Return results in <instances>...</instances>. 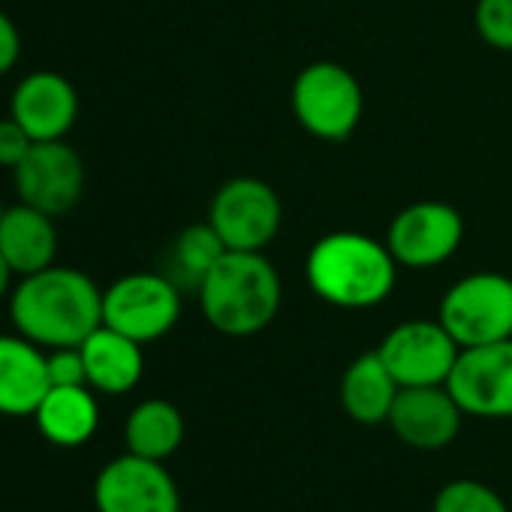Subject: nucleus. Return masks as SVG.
I'll use <instances>...</instances> for the list:
<instances>
[{"label":"nucleus","mask_w":512,"mask_h":512,"mask_svg":"<svg viewBox=\"0 0 512 512\" xmlns=\"http://www.w3.org/2000/svg\"><path fill=\"white\" fill-rule=\"evenodd\" d=\"M290 103L296 121L323 142H344L353 136L365 112L359 79L335 61L308 64L293 82Z\"/></svg>","instance_id":"nucleus-4"},{"label":"nucleus","mask_w":512,"mask_h":512,"mask_svg":"<svg viewBox=\"0 0 512 512\" xmlns=\"http://www.w3.org/2000/svg\"><path fill=\"white\" fill-rule=\"evenodd\" d=\"M10 320L19 335L43 350L82 347L103 326V290L79 269L49 266L16 284Z\"/></svg>","instance_id":"nucleus-1"},{"label":"nucleus","mask_w":512,"mask_h":512,"mask_svg":"<svg viewBox=\"0 0 512 512\" xmlns=\"http://www.w3.org/2000/svg\"><path fill=\"white\" fill-rule=\"evenodd\" d=\"M437 320L464 347H482L512 338V278L500 272H473L455 281L440 299Z\"/></svg>","instance_id":"nucleus-5"},{"label":"nucleus","mask_w":512,"mask_h":512,"mask_svg":"<svg viewBox=\"0 0 512 512\" xmlns=\"http://www.w3.org/2000/svg\"><path fill=\"white\" fill-rule=\"evenodd\" d=\"M4 208H7V205H4V202H0V217H4Z\"/></svg>","instance_id":"nucleus-28"},{"label":"nucleus","mask_w":512,"mask_h":512,"mask_svg":"<svg viewBox=\"0 0 512 512\" xmlns=\"http://www.w3.org/2000/svg\"><path fill=\"white\" fill-rule=\"evenodd\" d=\"M181 440H184V416L172 401L148 398L130 410L124 425L127 452L151 461H166L169 455L178 452Z\"/></svg>","instance_id":"nucleus-20"},{"label":"nucleus","mask_w":512,"mask_h":512,"mask_svg":"<svg viewBox=\"0 0 512 512\" xmlns=\"http://www.w3.org/2000/svg\"><path fill=\"white\" fill-rule=\"evenodd\" d=\"M226 253V244L223 238L214 232V226L205 220V223H193L187 226L175 244H172V272L169 278L181 287H190V290H199V284L205 281V275L214 269V263Z\"/></svg>","instance_id":"nucleus-21"},{"label":"nucleus","mask_w":512,"mask_h":512,"mask_svg":"<svg viewBox=\"0 0 512 512\" xmlns=\"http://www.w3.org/2000/svg\"><path fill=\"white\" fill-rule=\"evenodd\" d=\"M476 34L497 52H512V0H476Z\"/></svg>","instance_id":"nucleus-23"},{"label":"nucleus","mask_w":512,"mask_h":512,"mask_svg":"<svg viewBox=\"0 0 512 512\" xmlns=\"http://www.w3.org/2000/svg\"><path fill=\"white\" fill-rule=\"evenodd\" d=\"M398 386H446L461 347L440 320H407L377 347Z\"/></svg>","instance_id":"nucleus-9"},{"label":"nucleus","mask_w":512,"mask_h":512,"mask_svg":"<svg viewBox=\"0 0 512 512\" xmlns=\"http://www.w3.org/2000/svg\"><path fill=\"white\" fill-rule=\"evenodd\" d=\"M401 386L389 374L377 350L356 356L341 377V407L359 425H380L389 419Z\"/></svg>","instance_id":"nucleus-18"},{"label":"nucleus","mask_w":512,"mask_h":512,"mask_svg":"<svg viewBox=\"0 0 512 512\" xmlns=\"http://www.w3.org/2000/svg\"><path fill=\"white\" fill-rule=\"evenodd\" d=\"M305 278L317 299L344 311L383 305L398 281V263L386 241L365 232H329L308 250Z\"/></svg>","instance_id":"nucleus-2"},{"label":"nucleus","mask_w":512,"mask_h":512,"mask_svg":"<svg viewBox=\"0 0 512 512\" xmlns=\"http://www.w3.org/2000/svg\"><path fill=\"white\" fill-rule=\"evenodd\" d=\"M464 241L461 214L437 199H422L401 208L389 229L386 247L392 250L395 263L404 269H434L452 260Z\"/></svg>","instance_id":"nucleus-8"},{"label":"nucleus","mask_w":512,"mask_h":512,"mask_svg":"<svg viewBox=\"0 0 512 512\" xmlns=\"http://www.w3.org/2000/svg\"><path fill=\"white\" fill-rule=\"evenodd\" d=\"M22 55V34L16 28V22L0 10V76H7Z\"/></svg>","instance_id":"nucleus-26"},{"label":"nucleus","mask_w":512,"mask_h":512,"mask_svg":"<svg viewBox=\"0 0 512 512\" xmlns=\"http://www.w3.org/2000/svg\"><path fill=\"white\" fill-rule=\"evenodd\" d=\"M34 419L52 446L76 449L94 437L100 425V407L91 386H52Z\"/></svg>","instance_id":"nucleus-19"},{"label":"nucleus","mask_w":512,"mask_h":512,"mask_svg":"<svg viewBox=\"0 0 512 512\" xmlns=\"http://www.w3.org/2000/svg\"><path fill=\"white\" fill-rule=\"evenodd\" d=\"M19 202H28L52 217L67 214L85 193V163L64 139L34 142L28 157L13 169Z\"/></svg>","instance_id":"nucleus-12"},{"label":"nucleus","mask_w":512,"mask_h":512,"mask_svg":"<svg viewBox=\"0 0 512 512\" xmlns=\"http://www.w3.org/2000/svg\"><path fill=\"white\" fill-rule=\"evenodd\" d=\"M52 389L40 344L25 335H0V416H34Z\"/></svg>","instance_id":"nucleus-15"},{"label":"nucleus","mask_w":512,"mask_h":512,"mask_svg":"<svg viewBox=\"0 0 512 512\" xmlns=\"http://www.w3.org/2000/svg\"><path fill=\"white\" fill-rule=\"evenodd\" d=\"M446 389L467 416H512V338L482 347H464L455 359Z\"/></svg>","instance_id":"nucleus-10"},{"label":"nucleus","mask_w":512,"mask_h":512,"mask_svg":"<svg viewBox=\"0 0 512 512\" xmlns=\"http://www.w3.org/2000/svg\"><path fill=\"white\" fill-rule=\"evenodd\" d=\"M13 278H16V272L10 269V263L4 260V253H0V299H4L7 293H13L10 287H13Z\"/></svg>","instance_id":"nucleus-27"},{"label":"nucleus","mask_w":512,"mask_h":512,"mask_svg":"<svg viewBox=\"0 0 512 512\" xmlns=\"http://www.w3.org/2000/svg\"><path fill=\"white\" fill-rule=\"evenodd\" d=\"M10 115L34 142L67 139L79 118V94L67 76L55 70H37L16 85L10 97Z\"/></svg>","instance_id":"nucleus-14"},{"label":"nucleus","mask_w":512,"mask_h":512,"mask_svg":"<svg viewBox=\"0 0 512 512\" xmlns=\"http://www.w3.org/2000/svg\"><path fill=\"white\" fill-rule=\"evenodd\" d=\"M31 148H34V139L13 115L0 118V166L16 169L28 157Z\"/></svg>","instance_id":"nucleus-25"},{"label":"nucleus","mask_w":512,"mask_h":512,"mask_svg":"<svg viewBox=\"0 0 512 512\" xmlns=\"http://www.w3.org/2000/svg\"><path fill=\"white\" fill-rule=\"evenodd\" d=\"M281 220V196L272 184L253 175L229 178L208 205V223L223 238L226 250H266L275 241Z\"/></svg>","instance_id":"nucleus-7"},{"label":"nucleus","mask_w":512,"mask_h":512,"mask_svg":"<svg viewBox=\"0 0 512 512\" xmlns=\"http://www.w3.org/2000/svg\"><path fill=\"white\" fill-rule=\"evenodd\" d=\"M434 512H506V503L485 482L455 479L437 491Z\"/></svg>","instance_id":"nucleus-22"},{"label":"nucleus","mask_w":512,"mask_h":512,"mask_svg":"<svg viewBox=\"0 0 512 512\" xmlns=\"http://www.w3.org/2000/svg\"><path fill=\"white\" fill-rule=\"evenodd\" d=\"M97 512H181V494L163 461L133 452L112 458L94 482Z\"/></svg>","instance_id":"nucleus-11"},{"label":"nucleus","mask_w":512,"mask_h":512,"mask_svg":"<svg viewBox=\"0 0 512 512\" xmlns=\"http://www.w3.org/2000/svg\"><path fill=\"white\" fill-rule=\"evenodd\" d=\"M461 416L464 410L446 386H404L386 422L401 443L437 452L458 437Z\"/></svg>","instance_id":"nucleus-13"},{"label":"nucleus","mask_w":512,"mask_h":512,"mask_svg":"<svg viewBox=\"0 0 512 512\" xmlns=\"http://www.w3.org/2000/svg\"><path fill=\"white\" fill-rule=\"evenodd\" d=\"M181 317V290L169 275L133 272L103 290V326L139 341H160Z\"/></svg>","instance_id":"nucleus-6"},{"label":"nucleus","mask_w":512,"mask_h":512,"mask_svg":"<svg viewBox=\"0 0 512 512\" xmlns=\"http://www.w3.org/2000/svg\"><path fill=\"white\" fill-rule=\"evenodd\" d=\"M0 253H4L16 278H28L55 266L58 229L52 223V214L28 202L4 208V217H0Z\"/></svg>","instance_id":"nucleus-16"},{"label":"nucleus","mask_w":512,"mask_h":512,"mask_svg":"<svg viewBox=\"0 0 512 512\" xmlns=\"http://www.w3.org/2000/svg\"><path fill=\"white\" fill-rule=\"evenodd\" d=\"M52 386H88V371L79 347H58L46 353Z\"/></svg>","instance_id":"nucleus-24"},{"label":"nucleus","mask_w":512,"mask_h":512,"mask_svg":"<svg viewBox=\"0 0 512 512\" xmlns=\"http://www.w3.org/2000/svg\"><path fill=\"white\" fill-rule=\"evenodd\" d=\"M202 317L226 338H250L281 311V275L266 250H226L196 290Z\"/></svg>","instance_id":"nucleus-3"},{"label":"nucleus","mask_w":512,"mask_h":512,"mask_svg":"<svg viewBox=\"0 0 512 512\" xmlns=\"http://www.w3.org/2000/svg\"><path fill=\"white\" fill-rule=\"evenodd\" d=\"M79 350L85 359L88 386L103 395H124L136 389V383L142 380V371H145L142 344L109 326H100L97 332H91Z\"/></svg>","instance_id":"nucleus-17"}]
</instances>
